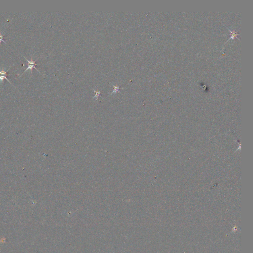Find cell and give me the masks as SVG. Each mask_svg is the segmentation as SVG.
Listing matches in <instances>:
<instances>
[{"mask_svg":"<svg viewBox=\"0 0 253 253\" xmlns=\"http://www.w3.org/2000/svg\"><path fill=\"white\" fill-rule=\"evenodd\" d=\"M25 59H26V60H27V61L28 62V67L25 70V71H24V72H26V71L27 70H28V69H30L31 70H32L33 68H35L36 70H37L39 72H40L39 71H38V70L36 68V65H37L38 64H36V61H34V60L32 59H31V60H28L25 57Z\"/></svg>","mask_w":253,"mask_h":253,"instance_id":"6da1fadb","label":"cell"},{"mask_svg":"<svg viewBox=\"0 0 253 253\" xmlns=\"http://www.w3.org/2000/svg\"><path fill=\"white\" fill-rule=\"evenodd\" d=\"M4 38H4L3 35H2V34L0 33V44H1V42H3L5 43V44H7L5 41H4V40H3Z\"/></svg>","mask_w":253,"mask_h":253,"instance_id":"277c9868","label":"cell"},{"mask_svg":"<svg viewBox=\"0 0 253 253\" xmlns=\"http://www.w3.org/2000/svg\"><path fill=\"white\" fill-rule=\"evenodd\" d=\"M112 86H113L114 87V90L113 91V92H112V93H113V92H118L119 89V87L118 86H115L113 85H112Z\"/></svg>","mask_w":253,"mask_h":253,"instance_id":"3957f363","label":"cell"},{"mask_svg":"<svg viewBox=\"0 0 253 253\" xmlns=\"http://www.w3.org/2000/svg\"><path fill=\"white\" fill-rule=\"evenodd\" d=\"M8 70H7V71H5L4 70V68H3L2 71H0V81L3 82L4 79H5L6 80L9 82V83L11 84L10 82V81L7 79V72Z\"/></svg>","mask_w":253,"mask_h":253,"instance_id":"7a4b0ae2","label":"cell"}]
</instances>
